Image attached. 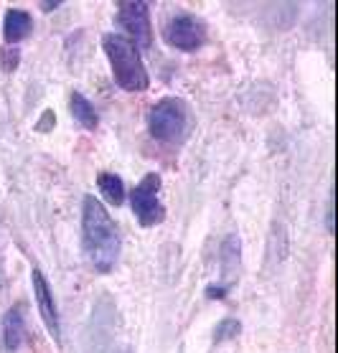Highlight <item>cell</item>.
<instances>
[{
    "mask_svg": "<svg viewBox=\"0 0 338 353\" xmlns=\"http://www.w3.org/2000/svg\"><path fill=\"white\" fill-rule=\"evenodd\" d=\"M81 239H84V252L97 272L107 274L117 262L120 254V234L115 226L112 216L105 211V206L95 199H84V216H81Z\"/></svg>",
    "mask_w": 338,
    "mask_h": 353,
    "instance_id": "obj_1",
    "label": "cell"
},
{
    "mask_svg": "<svg viewBox=\"0 0 338 353\" xmlns=\"http://www.w3.org/2000/svg\"><path fill=\"white\" fill-rule=\"evenodd\" d=\"M69 105H72L74 120L79 122L81 128H87V130H95V128H97V122H99V117H97L95 107H92V102H89L87 97L79 94V92H74L72 99H69Z\"/></svg>",
    "mask_w": 338,
    "mask_h": 353,
    "instance_id": "obj_10",
    "label": "cell"
},
{
    "mask_svg": "<svg viewBox=\"0 0 338 353\" xmlns=\"http://www.w3.org/2000/svg\"><path fill=\"white\" fill-rule=\"evenodd\" d=\"M158 188H161V176L150 173L130 193V206H132L137 221L143 226H155L163 221V206L158 201Z\"/></svg>",
    "mask_w": 338,
    "mask_h": 353,
    "instance_id": "obj_5",
    "label": "cell"
},
{
    "mask_svg": "<svg viewBox=\"0 0 338 353\" xmlns=\"http://www.w3.org/2000/svg\"><path fill=\"white\" fill-rule=\"evenodd\" d=\"M166 41H168L170 46L181 48V51H196V48L203 46V41H206V28L199 18L193 16H176L166 26V31H163Z\"/></svg>",
    "mask_w": 338,
    "mask_h": 353,
    "instance_id": "obj_6",
    "label": "cell"
},
{
    "mask_svg": "<svg viewBox=\"0 0 338 353\" xmlns=\"http://www.w3.org/2000/svg\"><path fill=\"white\" fill-rule=\"evenodd\" d=\"M239 330V323L237 321H224L221 325L217 328V341H224V338H232L234 333Z\"/></svg>",
    "mask_w": 338,
    "mask_h": 353,
    "instance_id": "obj_12",
    "label": "cell"
},
{
    "mask_svg": "<svg viewBox=\"0 0 338 353\" xmlns=\"http://www.w3.org/2000/svg\"><path fill=\"white\" fill-rule=\"evenodd\" d=\"M117 18L120 26L130 33L135 48H150L153 43V28H150V6L143 0H122L117 3Z\"/></svg>",
    "mask_w": 338,
    "mask_h": 353,
    "instance_id": "obj_4",
    "label": "cell"
},
{
    "mask_svg": "<svg viewBox=\"0 0 338 353\" xmlns=\"http://www.w3.org/2000/svg\"><path fill=\"white\" fill-rule=\"evenodd\" d=\"M31 28H33V21L26 10L10 8L8 13H6V21H3V36H6L8 43H18L21 39H26V36L31 33Z\"/></svg>",
    "mask_w": 338,
    "mask_h": 353,
    "instance_id": "obj_8",
    "label": "cell"
},
{
    "mask_svg": "<svg viewBox=\"0 0 338 353\" xmlns=\"http://www.w3.org/2000/svg\"><path fill=\"white\" fill-rule=\"evenodd\" d=\"M33 292H36V303H39V313L46 323L48 333L59 341V333H61V323H59L57 313V303H54V292L48 288L46 277L41 270H33Z\"/></svg>",
    "mask_w": 338,
    "mask_h": 353,
    "instance_id": "obj_7",
    "label": "cell"
},
{
    "mask_svg": "<svg viewBox=\"0 0 338 353\" xmlns=\"http://www.w3.org/2000/svg\"><path fill=\"white\" fill-rule=\"evenodd\" d=\"M102 43H105V54L112 66L115 81L125 92H145L150 79H148V72H145V64L135 43L117 33H107Z\"/></svg>",
    "mask_w": 338,
    "mask_h": 353,
    "instance_id": "obj_2",
    "label": "cell"
},
{
    "mask_svg": "<svg viewBox=\"0 0 338 353\" xmlns=\"http://www.w3.org/2000/svg\"><path fill=\"white\" fill-rule=\"evenodd\" d=\"M97 185H99L102 196H105L110 203H115V206H120L122 201H125V183H122L120 176H115V173H99Z\"/></svg>",
    "mask_w": 338,
    "mask_h": 353,
    "instance_id": "obj_11",
    "label": "cell"
},
{
    "mask_svg": "<svg viewBox=\"0 0 338 353\" xmlns=\"http://www.w3.org/2000/svg\"><path fill=\"white\" fill-rule=\"evenodd\" d=\"M41 6H43V10H54V8H59L61 3H41Z\"/></svg>",
    "mask_w": 338,
    "mask_h": 353,
    "instance_id": "obj_13",
    "label": "cell"
},
{
    "mask_svg": "<svg viewBox=\"0 0 338 353\" xmlns=\"http://www.w3.org/2000/svg\"><path fill=\"white\" fill-rule=\"evenodd\" d=\"M148 128H150V135L163 140V143H181L186 135V128H188L186 105L176 97L161 99L148 114Z\"/></svg>",
    "mask_w": 338,
    "mask_h": 353,
    "instance_id": "obj_3",
    "label": "cell"
},
{
    "mask_svg": "<svg viewBox=\"0 0 338 353\" xmlns=\"http://www.w3.org/2000/svg\"><path fill=\"white\" fill-rule=\"evenodd\" d=\"M23 315H21V310H10L8 315H6V321H3V341H6V348L8 351H16L18 345H21V341H23Z\"/></svg>",
    "mask_w": 338,
    "mask_h": 353,
    "instance_id": "obj_9",
    "label": "cell"
}]
</instances>
